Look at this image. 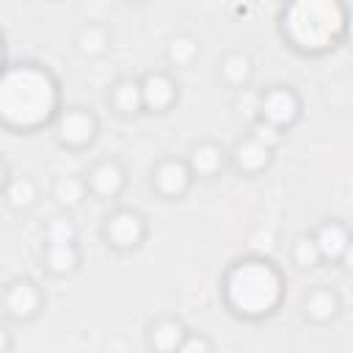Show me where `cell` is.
<instances>
[{
	"label": "cell",
	"instance_id": "44dd1931",
	"mask_svg": "<svg viewBox=\"0 0 353 353\" xmlns=\"http://www.w3.org/2000/svg\"><path fill=\"white\" fill-rule=\"evenodd\" d=\"M85 196H88L85 176H58V179L52 182V199H55V204L63 207V210L80 207Z\"/></svg>",
	"mask_w": 353,
	"mask_h": 353
},
{
	"label": "cell",
	"instance_id": "52a82bcc",
	"mask_svg": "<svg viewBox=\"0 0 353 353\" xmlns=\"http://www.w3.org/2000/svg\"><path fill=\"white\" fill-rule=\"evenodd\" d=\"M196 176L188 165V160H179V157H165L160 160L154 168H152V188L163 196V199H185L193 188Z\"/></svg>",
	"mask_w": 353,
	"mask_h": 353
},
{
	"label": "cell",
	"instance_id": "f1b7e54d",
	"mask_svg": "<svg viewBox=\"0 0 353 353\" xmlns=\"http://www.w3.org/2000/svg\"><path fill=\"white\" fill-rule=\"evenodd\" d=\"M345 39H350V41H353V11L347 14V30H345Z\"/></svg>",
	"mask_w": 353,
	"mask_h": 353
},
{
	"label": "cell",
	"instance_id": "ac0fdd59",
	"mask_svg": "<svg viewBox=\"0 0 353 353\" xmlns=\"http://www.w3.org/2000/svg\"><path fill=\"white\" fill-rule=\"evenodd\" d=\"M251 77H254V61H251L248 52H243V50H229V52L221 58V80H223L226 85L243 91V88H248Z\"/></svg>",
	"mask_w": 353,
	"mask_h": 353
},
{
	"label": "cell",
	"instance_id": "8fae6325",
	"mask_svg": "<svg viewBox=\"0 0 353 353\" xmlns=\"http://www.w3.org/2000/svg\"><path fill=\"white\" fill-rule=\"evenodd\" d=\"M185 160H188V165H190L196 179H212L226 168L229 152L215 141H199V143L190 146Z\"/></svg>",
	"mask_w": 353,
	"mask_h": 353
},
{
	"label": "cell",
	"instance_id": "484cf974",
	"mask_svg": "<svg viewBox=\"0 0 353 353\" xmlns=\"http://www.w3.org/2000/svg\"><path fill=\"white\" fill-rule=\"evenodd\" d=\"M176 353H215V347H212V339H210L207 334H201V331H188V336H185V342L179 345Z\"/></svg>",
	"mask_w": 353,
	"mask_h": 353
},
{
	"label": "cell",
	"instance_id": "7a4b0ae2",
	"mask_svg": "<svg viewBox=\"0 0 353 353\" xmlns=\"http://www.w3.org/2000/svg\"><path fill=\"white\" fill-rule=\"evenodd\" d=\"M347 14L339 0H295L279 14V33L295 52L323 55L345 41Z\"/></svg>",
	"mask_w": 353,
	"mask_h": 353
},
{
	"label": "cell",
	"instance_id": "4316f807",
	"mask_svg": "<svg viewBox=\"0 0 353 353\" xmlns=\"http://www.w3.org/2000/svg\"><path fill=\"white\" fill-rule=\"evenodd\" d=\"M339 265H342V270H345V273H353V240H350V245H347V251L342 254V259H339Z\"/></svg>",
	"mask_w": 353,
	"mask_h": 353
},
{
	"label": "cell",
	"instance_id": "4fadbf2b",
	"mask_svg": "<svg viewBox=\"0 0 353 353\" xmlns=\"http://www.w3.org/2000/svg\"><path fill=\"white\" fill-rule=\"evenodd\" d=\"M41 262H44V270L47 273L63 279V276H72V273L80 270L83 254H80V245L77 243H44Z\"/></svg>",
	"mask_w": 353,
	"mask_h": 353
},
{
	"label": "cell",
	"instance_id": "e0dca14e",
	"mask_svg": "<svg viewBox=\"0 0 353 353\" xmlns=\"http://www.w3.org/2000/svg\"><path fill=\"white\" fill-rule=\"evenodd\" d=\"M110 108L119 113V116H138L143 113V91H141V77H121L113 83L110 94Z\"/></svg>",
	"mask_w": 353,
	"mask_h": 353
},
{
	"label": "cell",
	"instance_id": "d4e9b609",
	"mask_svg": "<svg viewBox=\"0 0 353 353\" xmlns=\"http://www.w3.org/2000/svg\"><path fill=\"white\" fill-rule=\"evenodd\" d=\"M47 243H77V229L69 218H52L44 229Z\"/></svg>",
	"mask_w": 353,
	"mask_h": 353
},
{
	"label": "cell",
	"instance_id": "6da1fadb",
	"mask_svg": "<svg viewBox=\"0 0 353 353\" xmlns=\"http://www.w3.org/2000/svg\"><path fill=\"white\" fill-rule=\"evenodd\" d=\"M58 77L33 61L8 63L0 74V121L14 132L52 127L61 116Z\"/></svg>",
	"mask_w": 353,
	"mask_h": 353
},
{
	"label": "cell",
	"instance_id": "cb8c5ba5",
	"mask_svg": "<svg viewBox=\"0 0 353 353\" xmlns=\"http://www.w3.org/2000/svg\"><path fill=\"white\" fill-rule=\"evenodd\" d=\"M248 135H254L259 143H265L268 149H279L281 146V141H284V130H279L276 124H270V121H265V119H256V121H251V130H248Z\"/></svg>",
	"mask_w": 353,
	"mask_h": 353
},
{
	"label": "cell",
	"instance_id": "ffe728a7",
	"mask_svg": "<svg viewBox=\"0 0 353 353\" xmlns=\"http://www.w3.org/2000/svg\"><path fill=\"white\" fill-rule=\"evenodd\" d=\"M3 196H6V204L11 210H30L39 199V185L25 174L22 176H6Z\"/></svg>",
	"mask_w": 353,
	"mask_h": 353
},
{
	"label": "cell",
	"instance_id": "9a60e30c",
	"mask_svg": "<svg viewBox=\"0 0 353 353\" xmlns=\"http://www.w3.org/2000/svg\"><path fill=\"white\" fill-rule=\"evenodd\" d=\"M350 240H353L350 229L345 223H339V221H325V223H320L314 229V243H317V248L323 254V262H339L342 254L347 251Z\"/></svg>",
	"mask_w": 353,
	"mask_h": 353
},
{
	"label": "cell",
	"instance_id": "9c48e42d",
	"mask_svg": "<svg viewBox=\"0 0 353 353\" xmlns=\"http://www.w3.org/2000/svg\"><path fill=\"white\" fill-rule=\"evenodd\" d=\"M141 91H143V110L146 113H168L179 99L176 80L163 69L146 72L141 77Z\"/></svg>",
	"mask_w": 353,
	"mask_h": 353
},
{
	"label": "cell",
	"instance_id": "8992f818",
	"mask_svg": "<svg viewBox=\"0 0 353 353\" xmlns=\"http://www.w3.org/2000/svg\"><path fill=\"white\" fill-rule=\"evenodd\" d=\"M303 113L301 97L292 85H270L265 91H259V119L276 124L279 130H290L298 124Z\"/></svg>",
	"mask_w": 353,
	"mask_h": 353
},
{
	"label": "cell",
	"instance_id": "ba28073f",
	"mask_svg": "<svg viewBox=\"0 0 353 353\" xmlns=\"http://www.w3.org/2000/svg\"><path fill=\"white\" fill-rule=\"evenodd\" d=\"M3 306L11 320H33L44 306L41 287L33 279H14L3 290Z\"/></svg>",
	"mask_w": 353,
	"mask_h": 353
},
{
	"label": "cell",
	"instance_id": "7c38bea8",
	"mask_svg": "<svg viewBox=\"0 0 353 353\" xmlns=\"http://www.w3.org/2000/svg\"><path fill=\"white\" fill-rule=\"evenodd\" d=\"M229 160H232V165L240 174L254 176V174H262L273 163V149H268L265 143H259L254 135H243L234 143V149L229 152Z\"/></svg>",
	"mask_w": 353,
	"mask_h": 353
},
{
	"label": "cell",
	"instance_id": "7402d4cb",
	"mask_svg": "<svg viewBox=\"0 0 353 353\" xmlns=\"http://www.w3.org/2000/svg\"><path fill=\"white\" fill-rule=\"evenodd\" d=\"M199 52H201V44H199V39L190 36V33H176V36H171L168 44H165V58H168V63L176 66V69L190 66V63L199 58Z\"/></svg>",
	"mask_w": 353,
	"mask_h": 353
},
{
	"label": "cell",
	"instance_id": "5b68a950",
	"mask_svg": "<svg viewBox=\"0 0 353 353\" xmlns=\"http://www.w3.org/2000/svg\"><path fill=\"white\" fill-rule=\"evenodd\" d=\"M52 135L66 149H85L99 135V121L88 108H63L52 124Z\"/></svg>",
	"mask_w": 353,
	"mask_h": 353
},
{
	"label": "cell",
	"instance_id": "d6986e66",
	"mask_svg": "<svg viewBox=\"0 0 353 353\" xmlns=\"http://www.w3.org/2000/svg\"><path fill=\"white\" fill-rule=\"evenodd\" d=\"M74 47L83 58H99L110 47V30L99 22H85L74 36Z\"/></svg>",
	"mask_w": 353,
	"mask_h": 353
},
{
	"label": "cell",
	"instance_id": "5bb4252c",
	"mask_svg": "<svg viewBox=\"0 0 353 353\" xmlns=\"http://www.w3.org/2000/svg\"><path fill=\"white\" fill-rule=\"evenodd\" d=\"M342 309V301H339V292L331 290V287H314L306 292L303 298V317L312 320L314 325H325L331 323Z\"/></svg>",
	"mask_w": 353,
	"mask_h": 353
},
{
	"label": "cell",
	"instance_id": "30bf717a",
	"mask_svg": "<svg viewBox=\"0 0 353 353\" xmlns=\"http://www.w3.org/2000/svg\"><path fill=\"white\" fill-rule=\"evenodd\" d=\"M85 185H88V193L97 199H116V196H121V190L127 185V171L119 160L105 157L88 168Z\"/></svg>",
	"mask_w": 353,
	"mask_h": 353
},
{
	"label": "cell",
	"instance_id": "277c9868",
	"mask_svg": "<svg viewBox=\"0 0 353 353\" xmlns=\"http://www.w3.org/2000/svg\"><path fill=\"white\" fill-rule=\"evenodd\" d=\"M149 234V223L138 210L119 207L102 223V237L116 251H135Z\"/></svg>",
	"mask_w": 353,
	"mask_h": 353
},
{
	"label": "cell",
	"instance_id": "603a6c76",
	"mask_svg": "<svg viewBox=\"0 0 353 353\" xmlns=\"http://www.w3.org/2000/svg\"><path fill=\"white\" fill-rule=\"evenodd\" d=\"M292 259H295V265L303 268V270H312V268H317V265L323 262V254H320V248H317V243H314V234H301V237L292 243Z\"/></svg>",
	"mask_w": 353,
	"mask_h": 353
},
{
	"label": "cell",
	"instance_id": "83f0119b",
	"mask_svg": "<svg viewBox=\"0 0 353 353\" xmlns=\"http://www.w3.org/2000/svg\"><path fill=\"white\" fill-rule=\"evenodd\" d=\"M0 336H3L0 353H11V331H8V328H3V331H0Z\"/></svg>",
	"mask_w": 353,
	"mask_h": 353
},
{
	"label": "cell",
	"instance_id": "2e32d148",
	"mask_svg": "<svg viewBox=\"0 0 353 353\" xmlns=\"http://www.w3.org/2000/svg\"><path fill=\"white\" fill-rule=\"evenodd\" d=\"M185 336H188V328L179 317H160L149 325V347L154 353H176Z\"/></svg>",
	"mask_w": 353,
	"mask_h": 353
},
{
	"label": "cell",
	"instance_id": "3957f363",
	"mask_svg": "<svg viewBox=\"0 0 353 353\" xmlns=\"http://www.w3.org/2000/svg\"><path fill=\"white\" fill-rule=\"evenodd\" d=\"M223 303L243 320H265L284 301V276L265 256H243L232 262L221 281Z\"/></svg>",
	"mask_w": 353,
	"mask_h": 353
}]
</instances>
